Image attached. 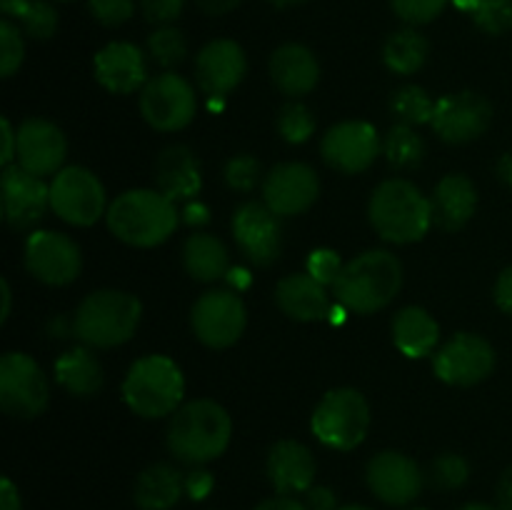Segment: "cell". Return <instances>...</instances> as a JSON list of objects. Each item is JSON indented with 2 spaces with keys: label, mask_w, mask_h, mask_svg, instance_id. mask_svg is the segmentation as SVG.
<instances>
[{
  "label": "cell",
  "mask_w": 512,
  "mask_h": 510,
  "mask_svg": "<svg viewBox=\"0 0 512 510\" xmlns=\"http://www.w3.org/2000/svg\"><path fill=\"white\" fill-rule=\"evenodd\" d=\"M195 3H198V8L208 15H225L230 13V10L238 8L243 0H195Z\"/></svg>",
  "instance_id": "cell-53"
},
{
  "label": "cell",
  "mask_w": 512,
  "mask_h": 510,
  "mask_svg": "<svg viewBox=\"0 0 512 510\" xmlns=\"http://www.w3.org/2000/svg\"><path fill=\"white\" fill-rule=\"evenodd\" d=\"M60 3H68V0H60Z\"/></svg>",
  "instance_id": "cell-63"
},
{
  "label": "cell",
  "mask_w": 512,
  "mask_h": 510,
  "mask_svg": "<svg viewBox=\"0 0 512 510\" xmlns=\"http://www.w3.org/2000/svg\"><path fill=\"white\" fill-rule=\"evenodd\" d=\"M0 205L10 228L33 230L50 210V183L18 163L5 165L0 175Z\"/></svg>",
  "instance_id": "cell-19"
},
{
  "label": "cell",
  "mask_w": 512,
  "mask_h": 510,
  "mask_svg": "<svg viewBox=\"0 0 512 510\" xmlns=\"http://www.w3.org/2000/svg\"><path fill=\"white\" fill-rule=\"evenodd\" d=\"M0 510H23V498H20L18 485L10 478L0 480Z\"/></svg>",
  "instance_id": "cell-50"
},
{
  "label": "cell",
  "mask_w": 512,
  "mask_h": 510,
  "mask_svg": "<svg viewBox=\"0 0 512 510\" xmlns=\"http://www.w3.org/2000/svg\"><path fill=\"white\" fill-rule=\"evenodd\" d=\"M148 55L158 68L175 70L188 55V40H185L183 30L173 28V25H160L153 30L148 38Z\"/></svg>",
  "instance_id": "cell-36"
},
{
  "label": "cell",
  "mask_w": 512,
  "mask_h": 510,
  "mask_svg": "<svg viewBox=\"0 0 512 510\" xmlns=\"http://www.w3.org/2000/svg\"><path fill=\"white\" fill-rule=\"evenodd\" d=\"M253 510H308V508H305L303 500H298L295 495H278V493H275L273 498L263 500V503L255 505Z\"/></svg>",
  "instance_id": "cell-51"
},
{
  "label": "cell",
  "mask_w": 512,
  "mask_h": 510,
  "mask_svg": "<svg viewBox=\"0 0 512 510\" xmlns=\"http://www.w3.org/2000/svg\"><path fill=\"white\" fill-rule=\"evenodd\" d=\"M265 475L278 495H305L315 485L318 460L308 445L285 438L268 450Z\"/></svg>",
  "instance_id": "cell-23"
},
{
  "label": "cell",
  "mask_w": 512,
  "mask_h": 510,
  "mask_svg": "<svg viewBox=\"0 0 512 510\" xmlns=\"http://www.w3.org/2000/svg\"><path fill=\"white\" fill-rule=\"evenodd\" d=\"M493 300L505 315H510L512 318V265L510 268H505L503 273L498 275V280H495Z\"/></svg>",
  "instance_id": "cell-48"
},
{
  "label": "cell",
  "mask_w": 512,
  "mask_h": 510,
  "mask_svg": "<svg viewBox=\"0 0 512 510\" xmlns=\"http://www.w3.org/2000/svg\"><path fill=\"white\" fill-rule=\"evenodd\" d=\"M155 188L170 200H195L203 188V168L188 145H168L155 160Z\"/></svg>",
  "instance_id": "cell-25"
},
{
  "label": "cell",
  "mask_w": 512,
  "mask_h": 510,
  "mask_svg": "<svg viewBox=\"0 0 512 510\" xmlns=\"http://www.w3.org/2000/svg\"><path fill=\"white\" fill-rule=\"evenodd\" d=\"M343 260L335 253L333 248H315L313 253L308 255V263H305V273L313 275L318 283H323L325 288L333 290L335 280H338L340 270H343Z\"/></svg>",
  "instance_id": "cell-43"
},
{
  "label": "cell",
  "mask_w": 512,
  "mask_h": 510,
  "mask_svg": "<svg viewBox=\"0 0 512 510\" xmlns=\"http://www.w3.org/2000/svg\"><path fill=\"white\" fill-rule=\"evenodd\" d=\"M263 200H248L233 213V238L255 268H270L283 253V223Z\"/></svg>",
  "instance_id": "cell-15"
},
{
  "label": "cell",
  "mask_w": 512,
  "mask_h": 510,
  "mask_svg": "<svg viewBox=\"0 0 512 510\" xmlns=\"http://www.w3.org/2000/svg\"><path fill=\"white\" fill-rule=\"evenodd\" d=\"M18 20L23 25V33L33 40H50L58 30V10L48 0H30Z\"/></svg>",
  "instance_id": "cell-40"
},
{
  "label": "cell",
  "mask_w": 512,
  "mask_h": 510,
  "mask_svg": "<svg viewBox=\"0 0 512 510\" xmlns=\"http://www.w3.org/2000/svg\"><path fill=\"white\" fill-rule=\"evenodd\" d=\"M183 268L198 283H218L228 275L230 253L223 240L198 230L183 243Z\"/></svg>",
  "instance_id": "cell-31"
},
{
  "label": "cell",
  "mask_w": 512,
  "mask_h": 510,
  "mask_svg": "<svg viewBox=\"0 0 512 510\" xmlns=\"http://www.w3.org/2000/svg\"><path fill=\"white\" fill-rule=\"evenodd\" d=\"M368 218L375 233L393 245L418 243L435 225L430 198L405 178H388L373 190Z\"/></svg>",
  "instance_id": "cell-4"
},
{
  "label": "cell",
  "mask_w": 512,
  "mask_h": 510,
  "mask_svg": "<svg viewBox=\"0 0 512 510\" xmlns=\"http://www.w3.org/2000/svg\"><path fill=\"white\" fill-rule=\"evenodd\" d=\"M25 270L50 288H63L78 280L83 253L70 235L58 230H33L23 248Z\"/></svg>",
  "instance_id": "cell-13"
},
{
  "label": "cell",
  "mask_w": 512,
  "mask_h": 510,
  "mask_svg": "<svg viewBox=\"0 0 512 510\" xmlns=\"http://www.w3.org/2000/svg\"><path fill=\"white\" fill-rule=\"evenodd\" d=\"M408 510H428V508H408Z\"/></svg>",
  "instance_id": "cell-62"
},
{
  "label": "cell",
  "mask_w": 512,
  "mask_h": 510,
  "mask_svg": "<svg viewBox=\"0 0 512 510\" xmlns=\"http://www.w3.org/2000/svg\"><path fill=\"white\" fill-rule=\"evenodd\" d=\"M30 0H0V10H3L8 18H20V15L25 13V8H28Z\"/></svg>",
  "instance_id": "cell-57"
},
{
  "label": "cell",
  "mask_w": 512,
  "mask_h": 510,
  "mask_svg": "<svg viewBox=\"0 0 512 510\" xmlns=\"http://www.w3.org/2000/svg\"><path fill=\"white\" fill-rule=\"evenodd\" d=\"M93 73L108 93L133 95L148 83V60L138 45L115 40L95 53Z\"/></svg>",
  "instance_id": "cell-22"
},
{
  "label": "cell",
  "mask_w": 512,
  "mask_h": 510,
  "mask_svg": "<svg viewBox=\"0 0 512 510\" xmlns=\"http://www.w3.org/2000/svg\"><path fill=\"white\" fill-rule=\"evenodd\" d=\"M365 483L380 503L405 508L420 498L425 475L410 455L400 450H380L365 465Z\"/></svg>",
  "instance_id": "cell-17"
},
{
  "label": "cell",
  "mask_w": 512,
  "mask_h": 510,
  "mask_svg": "<svg viewBox=\"0 0 512 510\" xmlns=\"http://www.w3.org/2000/svg\"><path fill=\"white\" fill-rule=\"evenodd\" d=\"M498 178L503 180V183L508 185V188L512 190V150H508V153H505L503 158H500V163H498Z\"/></svg>",
  "instance_id": "cell-58"
},
{
  "label": "cell",
  "mask_w": 512,
  "mask_h": 510,
  "mask_svg": "<svg viewBox=\"0 0 512 510\" xmlns=\"http://www.w3.org/2000/svg\"><path fill=\"white\" fill-rule=\"evenodd\" d=\"M88 10L105 28H120L135 15V0H88Z\"/></svg>",
  "instance_id": "cell-44"
},
{
  "label": "cell",
  "mask_w": 512,
  "mask_h": 510,
  "mask_svg": "<svg viewBox=\"0 0 512 510\" xmlns=\"http://www.w3.org/2000/svg\"><path fill=\"white\" fill-rule=\"evenodd\" d=\"M318 120H315L313 110L303 103V100H288L278 113V133L285 143L300 145L308 143L315 135Z\"/></svg>",
  "instance_id": "cell-37"
},
{
  "label": "cell",
  "mask_w": 512,
  "mask_h": 510,
  "mask_svg": "<svg viewBox=\"0 0 512 510\" xmlns=\"http://www.w3.org/2000/svg\"><path fill=\"white\" fill-rule=\"evenodd\" d=\"M215 488V478L210 470H205L203 465L200 468H193L188 475H185V495L190 500H205Z\"/></svg>",
  "instance_id": "cell-46"
},
{
  "label": "cell",
  "mask_w": 512,
  "mask_h": 510,
  "mask_svg": "<svg viewBox=\"0 0 512 510\" xmlns=\"http://www.w3.org/2000/svg\"><path fill=\"white\" fill-rule=\"evenodd\" d=\"M498 508L512 510V465L498 480Z\"/></svg>",
  "instance_id": "cell-54"
},
{
  "label": "cell",
  "mask_w": 512,
  "mask_h": 510,
  "mask_svg": "<svg viewBox=\"0 0 512 510\" xmlns=\"http://www.w3.org/2000/svg\"><path fill=\"white\" fill-rule=\"evenodd\" d=\"M498 355L478 333H455L433 353V373L450 388H473L495 373Z\"/></svg>",
  "instance_id": "cell-11"
},
{
  "label": "cell",
  "mask_w": 512,
  "mask_h": 510,
  "mask_svg": "<svg viewBox=\"0 0 512 510\" xmlns=\"http://www.w3.org/2000/svg\"><path fill=\"white\" fill-rule=\"evenodd\" d=\"M393 343L405 358L418 360L425 355H433L440 345V325L433 315L420 305H405L395 313L393 325Z\"/></svg>",
  "instance_id": "cell-28"
},
{
  "label": "cell",
  "mask_w": 512,
  "mask_h": 510,
  "mask_svg": "<svg viewBox=\"0 0 512 510\" xmlns=\"http://www.w3.org/2000/svg\"><path fill=\"white\" fill-rule=\"evenodd\" d=\"M383 155L395 170H415L425 158V140L413 125L395 123L383 138Z\"/></svg>",
  "instance_id": "cell-33"
},
{
  "label": "cell",
  "mask_w": 512,
  "mask_h": 510,
  "mask_svg": "<svg viewBox=\"0 0 512 510\" xmlns=\"http://www.w3.org/2000/svg\"><path fill=\"white\" fill-rule=\"evenodd\" d=\"M0 128H3V153H0V163L13 165L18 158V130L13 128L10 118L0 120Z\"/></svg>",
  "instance_id": "cell-49"
},
{
  "label": "cell",
  "mask_w": 512,
  "mask_h": 510,
  "mask_svg": "<svg viewBox=\"0 0 512 510\" xmlns=\"http://www.w3.org/2000/svg\"><path fill=\"white\" fill-rule=\"evenodd\" d=\"M185 375L168 355H145L135 360L123 380V400L145 420L168 418L183 405Z\"/></svg>",
  "instance_id": "cell-6"
},
{
  "label": "cell",
  "mask_w": 512,
  "mask_h": 510,
  "mask_svg": "<svg viewBox=\"0 0 512 510\" xmlns=\"http://www.w3.org/2000/svg\"><path fill=\"white\" fill-rule=\"evenodd\" d=\"M305 508L308 510H338V495L328 485H313V488L305 493Z\"/></svg>",
  "instance_id": "cell-47"
},
{
  "label": "cell",
  "mask_w": 512,
  "mask_h": 510,
  "mask_svg": "<svg viewBox=\"0 0 512 510\" xmlns=\"http://www.w3.org/2000/svg\"><path fill=\"white\" fill-rule=\"evenodd\" d=\"M318 198L320 178L308 163H298V160L280 163L263 180V203L280 218L308 213L318 203Z\"/></svg>",
  "instance_id": "cell-18"
},
{
  "label": "cell",
  "mask_w": 512,
  "mask_h": 510,
  "mask_svg": "<svg viewBox=\"0 0 512 510\" xmlns=\"http://www.w3.org/2000/svg\"><path fill=\"white\" fill-rule=\"evenodd\" d=\"M468 13L473 23L488 35H505L512 30V0H450Z\"/></svg>",
  "instance_id": "cell-35"
},
{
  "label": "cell",
  "mask_w": 512,
  "mask_h": 510,
  "mask_svg": "<svg viewBox=\"0 0 512 510\" xmlns=\"http://www.w3.org/2000/svg\"><path fill=\"white\" fill-rule=\"evenodd\" d=\"M248 75V55L230 38L210 40L195 55V83L208 100H223Z\"/></svg>",
  "instance_id": "cell-20"
},
{
  "label": "cell",
  "mask_w": 512,
  "mask_h": 510,
  "mask_svg": "<svg viewBox=\"0 0 512 510\" xmlns=\"http://www.w3.org/2000/svg\"><path fill=\"white\" fill-rule=\"evenodd\" d=\"M68 158L65 133L45 118H28L18 128V158L15 163L38 178L60 173Z\"/></svg>",
  "instance_id": "cell-21"
},
{
  "label": "cell",
  "mask_w": 512,
  "mask_h": 510,
  "mask_svg": "<svg viewBox=\"0 0 512 510\" xmlns=\"http://www.w3.org/2000/svg\"><path fill=\"white\" fill-rule=\"evenodd\" d=\"M275 303L298 323H318L333 313L330 293L323 283L308 273H290L275 288Z\"/></svg>",
  "instance_id": "cell-26"
},
{
  "label": "cell",
  "mask_w": 512,
  "mask_h": 510,
  "mask_svg": "<svg viewBox=\"0 0 512 510\" xmlns=\"http://www.w3.org/2000/svg\"><path fill=\"white\" fill-rule=\"evenodd\" d=\"M55 380L73 398H93L103 388V365L93 348L78 345L55 360Z\"/></svg>",
  "instance_id": "cell-30"
},
{
  "label": "cell",
  "mask_w": 512,
  "mask_h": 510,
  "mask_svg": "<svg viewBox=\"0 0 512 510\" xmlns=\"http://www.w3.org/2000/svg\"><path fill=\"white\" fill-rule=\"evenodd\" d=\"M493 123V105L483 93L460 90L435 100V113L430 128L443 143L465 145L483 138Z\"/></svg>",
  "instance_id": "cell-14"
},
{
  "label": "cell",
  "mask_w": 512,
  "mask_h": 510,
  "mask_svg": "<svg viewBox=\"0 0 512 510\" xmlns=\"http://www.w3.org/2000/svg\"><path fill=\"white\" fill-rule=\"evenodd\" d=\"M143 318V303L128 290H93L80 300L73 315L75 338L93 350L120 348L138 330Z\"/></svg>",
  "instance_id": "cell-5"
},
{
  "label": "cell",
  "mask_w": 512,
  "mask_h": 510,
  "mask_svg": "<svg viewBox=\"0 0 512 510\" xmlns=\"http://www.w3.org/2000/svg\"><path fill=\"white\" fill-rule=\"evenodd\" d=\"M338 510H373V508H365V505H340Z\"/></svg>",
  "instance_id": "cell-61"
},
{
  "label": "cell",
  "mask_w": 512,
  "mask_h": 510,
  "mask_svg": "<svg viewBox=\"0 0 512 510\" xmlns=\"http://www.w3.org/2000/svg\"><path fill=\"white\" fill-rule=\"evenodd\" d=\"M430 43L413 25L390 33L383 45V63L395 75H415L428 63Z\"/></svg>",
  "instance_id": "cell-32"
},
{
  "label": "cell",
  "mask_w": 512,
  "mask_h": 510,
  "mask_svg": "<svg viewBox=\"0 0 512 510\" xmlns=\"http://www.w3.org/2000/svg\"><path fill=\"white\" fill-rule=\"evenodd\" d=\"M433 220L438 228L455 233L473 220L478 210V188L463 173H450L433 190Z\"/></svg>",
  "instance_id": "cell-27"
},
{
  "label": "cell",
  "mask_w": 512,
  "mask_h": 510,
  "mask_svg": "<svg viewBox=\"0 0 512 510\" xmlns=\"http://www.w3.org/2000/svg\"><path fill=\"white\" fill-rule=\"evenodd\" d=\"M50 335H53V338H70V335H75L73 318L65 320L63 315H60V318H55L53 323H50Z\"/></svg>",
  "instance_id": "cell-55"
},
{
  "label": "cell",
  "mask_w": 512,
  "mask_h": 510,
  "mask_svg": "<svg viewBox=\"0 0 512 510\" xmlns=\"http://www.w3.org/2000/svg\"><path fill=\"white\" fill-rule=\"evenodd\" d=\"M310 430L328 450L350 453L363 443L370 430L368 398L358 388L330 390L315 405Z\"/></svg>",
  "instance_id": "cell-7"
},
{
  "label": "cell",
  "mask_w": 512,
  "mask_h": 510,
  "mask_svg": "<svg viewBox=\"0 0 512 510\" xmlns=\"http://www.w3.org/2000/svg\"><path fill=\"white\" fill-rule=\"evenodd\" d=\"M0 293H3V310H0V323L10 318V308H13V290H10L8 278L0 280Z\"/></svg>",
  "instance_id": "cell-56"
},
{
  "label": "cell",
  "mask_w": 512,
  "mask_h": 510,
  "mask_svg": "<svg viewBox=\"0 0 512 510\" xmlns=\"http://www.w3.org/2000/svg\"><path fill=\"white\" fill-rule=\"evenodd\" d=\"M390 113L403 125H413V128L430 125L435 113V100L420 85H400L390 95Z\"/></svg>",
  "instance_id": "cell-34"
},
{
  "label": "cell",
  "mask_w": 512,
  "mask_h": 510,
  "mask_svg": "<svg viewBox=\"0 0 512 510\" xmlns=\"http://www.w3.org/2000/svg\"><path fill=\"white\" fill-rule=\"evenodd\" d=\"M248 325V308L235 290H208L190 310V328L195 338L213 350H225L238 343Z\"/></svg>",
  "instance_id": "cell-12"
},
{
  "label": "cell",
  "mask_w": 512,
  "mask_h": 510,
  "mask_svg": "<svg viewBox=\"0 0 512 510\" xmlns=\"http://www.w3.org/2000/svg\"><path fill=\"white\" fill-rule=\"evenodd\" d=\"M50 210L63 223L90 228L108 215V195L93 170L83 165H65L50 180Z\"/></svg>",
  "instance_id": "cell-8"
},
{
  "label": "cell",
  "mask_w": 512,
  "mask_h": 510,
  "mask_svg": "<svg viewBox=\"0 0 512 510\" xmlns=\"http://www.w3.org/2000/svg\"><path fill=\"white\" fill-rule=\"evenodd\" d=\"M460 510H500V508H495V505H488V503H468Z\"/></svg>",
  "instance_id": "cell-60"
},
{
  "label": "cell",
  "mask_w": 512,
  "mask_h": 510,
  "mask_svg": "<svg viewBox=\"0 0 512 510\" xmlns=\"http://www.w3.org/2000/svg\"><path fill=\"white\" fill-rule=\"evenodd\" d=\"M230 438H233V420L228 410L213 398L183 403L170 415L165 430L170 455L193 468L218 460L228 450Z\"/></svg>",
  "instance_id": "cell-1"
},
{
  "label": "cell",
  "mask_w": 512,
  "mask_h": 510,
  "mask_svg": "<svg viewBox=\"0 0 512 510\" xmlns=\"http://www.w3.org/2000/svg\"><path fill=\"white\" fill-rule=\"evenodd\" d=\"M140 115L158 133H178L198 115V93L175 70H163L140 90Z\"/></svg>",
  "instance_id": "cell-10"
},
{
  "label": "cell",
  "mask_w": 512,
  "mask_h": 510,
  "mask_svg": "<svg viewBox=\"0 0 512 510\" xmlns=\"http://www.w3.org/2000/svg\"><path fill=\"white\" fill-rule=\"evenodd\" d=\"M430 480L440 490H460L470 480V465L460 453H443L430 465Z\"/></svg>",
  "instance_id": "cell-39"
},
{
  "label": "cell",
  "mask_w": 512,
  "mask_h": 510,
  "mask_svg": "<svg viewBox=\"0 0 512 510\" xmlns=\"http://www.w3.org/2000/svg\"><path fill=\"white\" fill-rule=\"evenodd\" d=\"M25 60V40L23 33L8 18L0 23V75L13 78Z\"/></svg>",
  "instance_id": "cell-41"
},
{
  "label": "cell",
  "mask_w": 512,
  "mask_h": 510,
  "mask_svg": "<svg viewBox=\"0 0 512 510\" xmlns=\"http://www.w3.org/2000/svg\"><path fill=\"white\" fill-rule=\"evenodd\" d=\"M185 495V475L170 463H153L135 478L133 500L140 510H173Z\"/></svg>",
  "instance_id": "cell-29"
},
{
  "label": "cell",
  "mask_w": 512,
  "mask_h": 510,
  "mask_svg": "<svg viewBox=\"0 0 512 510\" xmlns=\"http://www.w3.org/2000/svg\"><path fill=\"white\" fill-rule=\"evenodd\" d=\"M450 0H390V8L403 23L408 25H428L438 18Z\"/></svg>",
  "instance_id": "cell-42"
},
{
  "label": "cell",
  "mask_w": 512,
  "mask_h": 510,
  "mask_svg": "<svg viewBox=\"0 0 512 510\" xmlns=\"http://www.w3.org/2000/svg\"><path fill=\"white\" fill-rule=\"evenodd\" d=\"M268 3L278 10H288V8H298V5L308 3V0H268Z\"/></svg>",
  "instance_id": "cell-59"
},
{
  "label": "cell",
  "mask_w": 512,
  "mask_h": 510,
  "mask_svg": "<svg viewBox=\"0 0 512 510\" xmlns=\"http://www.w3.org/2000/svg\"><path fill=\"white\" fill-rule=\"evenodd\" d=\"M183 213L158 188H133L108 205V230L130 248H158L175 235Z\"/></svg>",
  "instance_id": "cell-3"
},
{
  "label": "cell",
  "mask_w": 512,
  "mask_h": 510,
  "mask_svg": "<svg viewBox=\"0 0 512 510\" xmlns=\"http://www.w3.org/2000/svg\"><path fill=\"white\" fill-rule=\"evenodd\" d=\"M223 180L230 190H235V193H253L260 185V180H265L263 165H260V160L250 153L233 155V158L225 163Z\"/></svg>",
  "instance_id": "cell-38"
},
{
  "label": "cell",
  "mask_w": 512,
  "mask_h": 510,
  "mask_svg": "<svg viewBox=\"0 0 512 510\" xmlns=\"http://www.w3.org/2000/svg\"><path fill=\"white\" fill-rule=\"evenodd\" d=\"M403 290V263L383 248L350 258L333 285L340 308L355 315H373L388 308Z\"/></svg>",
  "instance_id": "cell-2"
},
{
  "label": "cell",
  "mask_w": 512,
  "mask_h": 510,
  "mask_svg": "<svg viewBox=\"0 0 512 510\" xmlns=\"http://www.w3.org/2000/svg\"><path fill=\"white\" fill-rule=\"evenodd\" d=\"M183 220L188 225H205L210 220V210L205 208L203 203H195V200H188V205L183 208Z\"/></svg>",
  "instance_id": "cell-52"
},
{
  "label": "cell",
  "mask_w": 512,
  "mask_h": 510,
  "mask_svg": "<svg viewBox=\"0 0 512 510\" xmlns=\"http://www.w3.org/2000/svg\"><path fill=\"white\" fill-rule=\"evenodd\" d=\"M270 80L290 100L313 93L320 83V63L313 50L303 43H285L270 55Z\"/></svg>",
  "instance_id": "cell-24"
},
{
  "label": "cell",
  "mask_w": 512,
  "mask_h": 510,
  "mask_svg": "<svg viewBox=\"0 0 512 510\" xmlns=\"http://www.w3.org/2000/svg\"><path fill=\"white\" fill-rule=\"evenodd\" d=\"M185 0H140V10H143L145 20L153 25H170L180 18L183 13Z\"/></svg>",
  "instance_id": "cell-45"
},
{
  "label": "cell",
  "mask_w": 512,
  "mask_h": 510,
  "mask_svg": "<svg viewBox=\"0 0 512 510\" xmlns=\"http://www.w3.org/2000/svg\"><path fill=\"white\" fill-rule=\"evenodd\" d=\"M383 153L378 130L365 120H343L325 130L320 140V155L325 165L343 175L365 173Z\"/></svg>",
  "instance_id": "cell-16"
},
{
  "label": "cell",
  "mask_w": 512,
  "mask_h": 510,
  "mask_svg": "<svg viewBox=\"0 0 512 510\" xmlns=\"http://www.w3.org/2000/svg\"><path fill=\"white\" fill-rule=\"evenodd\" d=\"M50 403V383L38 360L10 350L0 358V408L18 420H33Z\"/></svg>",
  "instance_id": "cell-9"
}]
</instances>
